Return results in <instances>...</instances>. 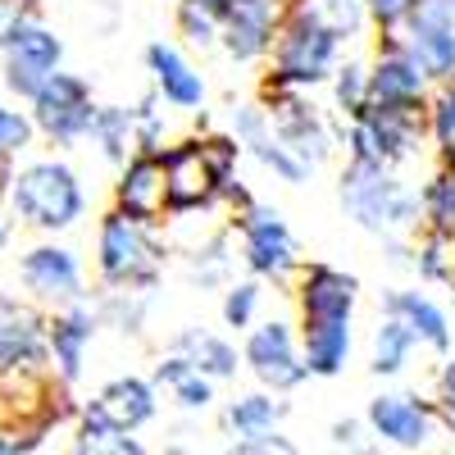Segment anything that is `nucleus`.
<instances>
[{"label":"nucleus","mask_w":455,"mask_h":455,"mask_svg":"<svg viewBox=\"0 0 455 455\" xmlns=\"http://www.w3.org/2000/svg\"><path fill=\"white\" fill-rule=\"evenodd\" d=\"M433 405L446 414V419H455V360H446L442 373H437V396H433Z\"/></svg>","instance_id":"nucleus-47"},{"label":"nucleus","mask_w":455,"mask_h":455,"mask_svg":"<svg viewBox=\"0 0 455 455\" xmlns=\"http://www.w3.org/2000/svg\"><path fill=\"white\" fill-rule=\"evenodd\" d=\"M187 259H192V278L201 287H214V283L228 278V269H233V242H228V233H210Z\"/></svg>","instance_id":"nucleus-36"},{"label":"nucleus","mask_w":455,"mask_h":455,"mask_svg":"<svg viewBox=\"0 0 455 455\" xmlns=\"http://www.w3.org/2000/svg\"><path fill=\"white\" fill-rule=\"evenodd\" d=\"M114 210L141 223H164L169 214V178H164V150H132L124 173L114 182Z\"/></svg>","instance_id":"nucleus-15"},{"label":"nucleus","mask_w":455,"mask_h":455,"mask_svg":"<svg viewBox=\"0 0 455 455\" xmlns=\"http://www.w3.org/2000/svg\"><path fill=\"white\" fill-rule=\"evenodd\" d=\"M223 455H296V446L278 433H264V437H237Z\"/></svg>","instance_id":"nucleus-44"},{"label":"nucleus","mask_w":455,"mask_h":455,"mask_svg":"<svg viewBox=\"0 0 455 455\" xmlns=\"http://www.w3.org/2000/svg\"><path fill=\"white\" fill-rule=\"evenodd\" d=\"M192 369H196L192 360H187L182 351H173V355H164V360L156 364V378H150V383H156V387H173V383H182Z\"/></svg>","instance_id":"nucleus-46"},{"label":"nucleus","mask_w":455,"mask_h":455,"mask_svg":"<svg viewBox=\"0 0 455 455\" xmlns=\"http://www.w3.org/2000/svg\"><path fill=\"white\" fill-rule=\"evenodd\" d=\"M401 42L433 83L455 78V10L446 0H419L401 23Z\"/></svg>","instance_id":"nucleus-14"},{"label":"nucleus","mask_w":455,"mask_h":455,"mask_svg":"<svg viewBox=\"0 0 455 455\" xmlns=\"http://www.w3.org/2000/svg\"><path fill=\"white\" fill-rule=\"evenodd\" d=\"M328 83H332V100H337V109H341V119H355V114H364V105H369V64H360V60L337 64Z\"/></svg>","instance_id":"nucleus-33"},{"label":"nucleus","mask_w":455,"mask_h":455,"mask_svg":"<svg viewBox=\"0 0 455 455\" xmlns=\"http://www.w3.org/2000/svg\"><path fill=\"white\" fill-rule=\"evenodd\" d=\"M259 300H264V287H259V278H251V283H233L223 291V323L228 328H251L255 323V315H259Z\"/></svg>","instance_id":"nucleus-37"},{"label":"nucleus","mask_w":455,"mask_h":455,"mask_svg":"<svg viewBox=\"0 0 455 455\" xmlns=\"http://www.w3.org/2000/svg\"><path fill=\"white\" fill-rule=\"evenodd\" d=\"M10 182H14V164H10V150H0V205L10 201ZM10 242V223L0 219V246Z\"/></svg>","instance_id":"nucleus-48"},{"label":"nucleus","mask_w":455,"mask_h":455,"mask_svg":"<svg viewBox=\"0 0 455 455\" xmlns=\"http://www.w3.org/2000/svg\"><path fill=\"white\" fill-rule=\"evenodd\" d=\"M414 332L401 323V319H392V315H383V323L373 328V373L378 378H396L405 364H410V355H414Z\"/></svg>","instance_id":"nucleus-30"},{"label":"nucleus","mask_w":455,"mask_h":455,"mask_svg":"<svg viewBox=\"0 0 455 455\" xmlns=\"http://www.w3.org/2000/svg\"><path fill=\"white\" fill-rule=\"evenodd\" d=\"M383 315L401 319L414 332L419 347H428L437 355L451 351V319H446V310L437 306L433 296H424V291H387L383 296Z\"/></svg>","instance_id":"nucleus-23"},{"label":"nucleus","mask_w":455,"mask_h":455,"mask_svg":"<svg viewBox=\"0 0 455 455\" xmlns=\"http://www.w3.org/2000/svg\"><path fill=\"white\" fill-rule=\"evenodd\" d=\"M0 51H5V87L23 100H32L42 83L64 64V42L36 19H19L0 42Z\"/></svg>","instance_id":"nucleus-10"},{"label":"nucleus","mask_w":455,"mask_h":455,"mask_svg":"<svg viewBox=\"0 0 455 455\" xmlns=\"http://www.w3.org/2000/svg\"><path fill=\"white\" fill-rule=\"evenodd\" d=\"M414 269L424 283H455V233L424 228L414 242Z\"/></svg>","instance_id":"nucleus-31"},{"label":"nucleus","mask_w":455,"mask_h":455,"mask_svg":"<svg viewBox=\"0 0 455 455\" xmlns=\"http://www.w3.org/2000/svg\"><path fill=\"white\" fill-rule=\"evenodd\" d=\"M178 28H182V36L192 46H219V36H223V19L219 14H210V10H196V5H187V0H178Z\"/></svg>","instance_id":"nucleus-38"},{"label":"nucleus","mask_w":455,"mask_h":455,"mask_svg":"<svg viewBox=\"0 0 455 455\" xmlns=\"http://www.w3.org/2000/svg\"><path fill=\"white\" fill-rule=\"evenodd\" d=\"M337 51H341V42H337L328 28H319V23H310V19L283 10L278 42H274V51H269V55H274V68H269V78H264V83L310 92V87H319V83L332 78Z\"/></svg>","instance_id":"nucleus-5"},{"label":"nucleus","mask_w":455,"mask_h":455,"mask_svg":"<svg viewBox=\"0 0 455 455\" xmlns=\"http://www.w3.org/2000/svg\"><path fill=\"white\" fill-rule=\"evenodd\" d=\"M164 132H169V119L156 109V96H146L132 109V141H137V150H164Z\"/></svg>","instance_id":"nucleus-39"},{"label":"nucleus","mask_w":455,"mask_h":455,"mask_svg":"<svg viewBox=\"0 0 455 455\" xmlns=\"http://www.w3.org/2000/svg\"><path fill=\"white\" fill-rule=\"evenodd\" d=\"M96 323L100 315L87 310L83 300L55 310L46 319V347H51V369L64 387H73L83 378V364H87V351H92V337H96Z\"/></svg>","instance_id":"nucleus-20"},{"label":"nucleus","mask_w":455,"mask_h":455,"mask_svg":"<svg viewBox=\"0 0 455 455\" xmlns=\"http://www.w3.org/2000/svg\"><path fill=\"white\" fill-rule=\"evenodd\" d=\"M278 28H283V0H233L223 14L219 46L237 64H251L274 51Z\"/></svg>","instance_id":"nucleus-18"},{"label":"nucleus","mask_w":455,"mask_h":455,"mask_svg":"<svg viewBox=\"0 0 455 455\" xmlns=\"http://www.w3.org/2000/svg\"><path fill=\"white\" fill-rule=\"evenodd\" d=\"M92 119H96V100L87 78H78V73L55 68L42 83V92L32 96V124L60 146H78L92 132Z\"/></svg>","instance_id":"nucleus-8"},{"label":"nucleus","mask_w":455,"mask_h":455,"mask_svg":"<svg viewBox=\"0 0 455 455\" xmlns=\"http://www.w3.org/2000/svg\"><path fill=\"white\" fill-rule=\"evenodd\" d=\"M164 455H192V451H182V446H169V451H164Z\"/></svg>","instance_id":"nucleus-50"},{"label":"nucleus","mask_w":455,"mask_h":455,"mask_svg":"<svg viewBox=\"0 0 455 455\" xmlns=\"http://www.w3.org/2000/svg\"><path fill=\"white\" fill-rule=\"evenodd\" d=\"M283 10L310 19V23H319V28H328L341 46L355 42V36H364V28H369L364 0H283Z\"/></svg>","instance_id":"nucleus-24"},{"label":"nucleus","mask_w":455,"mask_h":455,"mask_svg":"<svg viewBox=\"0 0 455 455\" xmlns=\"http://www.w3.org/2000/svg\"><path fill=\"white\" fill-rule=\"evenodd\" d=\"M10 205L28 228H36V233H64V228H73L83 219L87 192H83L78 173L64 160H36V164L14 173Z\"/></svg>","instance_id":"nucleus-4"},{"label":"nucleus","mask_w":455,"mask_h":455,"mask_svg":"<svg viewBox=\"0 0 455 455\" xmlns=\"http://www.w3.org/2000/svg\"><path fill=\"white\" fill-rule=\"evenodd\" d=\"M146 68H150V78H156V96H164L173 109H201L205 105V78L178 46L150 42L146 46Z\"/></svg>","instance_id":"nucleus-22"},{"label":"nucleus","mask_w":455,"mask_h":455,"mask_svg":"<svg viewBox=\"0 0 455 455\" xmlns=\"http://www.w3.org/2000/svg\"><path fill=\"white\" fill-rule=\"evenodd\" d=\"M428 137L437 146L442 164H455V78H446L437 96L428 100Z\"/></svg>","instance_id":"nucleus-34"},{"label":"nucleus","mask_w":455,"mask_h":455,"mask_svg":"<svg viewBox=\"0 0 455 455\" xmlns=\"http://www.w3.org/2000/svg\"><path fill=\"white\" fill-rule=\"evenodd\" d=\"M414 5H419V0H364L369 23H373L378 32H401V23L410 19Z\"/></svg>","instance_id":"nucleus-42"},{"label":"nucleus","mask_w":455,"mask_h":455,"mask_svg":"<svg viewBox=\"0 0 455 455\" xmlns=\"http://www.w3.org/2000/svg\"><path fill=\"white\" fill-rule=\"evenodd\" d=\"M437 419H442V410L414 392H383L364 410V424L373 428V437L383 446H396V451L428 446L437 437Z\"/></svg>","instance_id":"nucleus-12"},{"label":"nucleus","mask_w":455,"mask_h":455,"mask_svg":"<svg viewBox=\"0 0 455 455\" xmlns=\"http://www.w3.org/2000/svg\"><path fill=\"white\" fill-rule=\"evenodd\" d=\"M341 210L373 237H410L424 223L419 192L392 164H360L351 160L341 173Z\"/></svg>","instance_id":"nucleus-2"},{"label":"nucleus","mask_w":455,"mask_h":455,"mask_svg":"<svg viewBox=\"0 0 455 455\" xmlns=\"http://www.w3.org/2000/svg\"><path fill=\"white\" fill-rule=\"evenodd\" d=\"M187 5H196V10H210V14H228V5H233V0H187Z\"/></svg>","instance_id":"nucleus-49"},{"label":"nucleus","mask_w":455,"mask_h":455,"mask_svg":"<svg viewBox=\"0 0 455 455\" xmlns=\"http://www.w3.org/2000/svg\"><path fill=\"white\" fill-rule=\"evenodd\" d=\"M451 291H455V283H451Z\"/></svg>","instance_id":"nucleus-51"},{"label":"nucleus","mask_w":455,"mask_h":455,"mask_svg":"<svg viewBox=\"0 0 455 455\" xmlns=\"http://www.w3.org/2000/svg\"><path fill=\"white\" fill-rule=\"evenodd\" d=\"M146 315H150V300L146 291H124V287H109L105 300H100V319L119 332H141L146 328Z\"/></svg>","instance_id":"nucleus-35"},{"label":"nucleus","mask_w":455,"mask_h":455,"mask_svg":"<svg viewBox=\"0 0 455 455\" xmlns=\"http://www.w3.org/2000/svg\"><path fill=\"white\" fill-rule=\"evenodd\" d=\"M169 392H173V401H178L182 410H210V401H214V378H205L201 369H192V373H187L182 383H173Z\"/></svg>","instance_id":"nucleus-41"},{"label":"nucleus","mask_w":455,"mask_h":455,"mask_svg":"<svg viewBox=\"0 0 455 455\" xmlns=\"http://www.w3.org/2000/svg\"><path fill=\"white\" fill-rule=\"evenodd\" d=\"M283 414H287V405L278 401V392H246L223 410V424L237 437H264V433H278Z\"/></svg>","instance_id":"nucleus-26"},{"label":"nucleus","mask_w":455,"mask_h":455,"mask_svg":"<svg viewBox=\"0 0 455 455\" xmlns=\"http://www.w3.org/2000/svg\"><path fill=\"white\" fill-rule=\"evenodd\" d=\"M364 428H369V424H364ZM364 428H360L355 419H341V424H332V442H337L341 451H351V455H373L383 442H378L373 433L364 437Z\"/></svg>","instance_id":"nucleus-43"},{"label":"nucleus","mask_w":455,"mask_h":455,"mask_svg":"<svg viewBox=\"0 0 455 455\" xmlns=\"http://www.w3.org/2000/svg\"><path fill=\"white\" fill-rule=\"evenodd\" d=\"M242 141L233 132H205L164 150L169 178V214H196L223 201V187L237 178Z\"/></svg>","instance_id":"nucleus-1"},{"label":"nucleus","mask_w":455,"mask_h":455,"mask_svg":"<svg viewBox=\"0 0 455 455\" xmlns=\"http://www.w3.org/2000/svg\"><path fill=\"white\" fill-rule=\"evenodd\" d=\"M259 105L264 114H269V124L274 132L296 150L300 160H306L310 169H319L328 156H332V146H337V132L328 128L323 119V109L306 96V92H296V87H274V83H264L259 87Z\"/></svg>","instance_id":"nucleus-7"},{"label":"nucleus","mask_w":455,"mask_h":455,"mask_svg":"<svg viewBox=\"0 0 455 455\" xmlns=\"http://www.w3.org/2000/svg\"><path fill=\"white\" fill-rule=\"evenodd\" d=\"M68 455H146V446H141L132 433L109 428L105 419H96V414L78 410V433H73Z\"/></svg>","instance_id":"nucleus-28"},{"label":"nucleus","mask_w":455,"mask_h":455,"mask_svg":"<svg viewBox=\"0 0 455 455\" xmlns=\"http://www.w3.org/2000/svg\"><path fill=\"white\" fill-rule=\"evenodd\" d=\"M428 73L419 68L401 42V32H383L378 60L369 64V105H424L428 100Z\"/></svg>","instance_id":"nucleus-16"},{"label":"nucleus","mask_w":455,"mask_h":455,"mask_svg":"<svg viewBox=\"0 0 455 455\" xmlns=\"http://www.w3.org/2000/svg\"><path fill=\"white\" fill-rule=\"evenodd\" d=\"M87 137L100 146V156L109 164H124L137 150V141H132V109H124V105H96V119H92Z\"/></svg>","instance_id":"nucleus-29"},{"label":"nucleus","mask_w":455,"mask_h":455,"mask_svg":"<svg viewBox=\"0 0 455 455\" xmlns=\"http://www.w3.org/2000/svg\"><path fill=\"white\" fill-rule=\"evenodd\" d=\"M173 351H182L205 378H214V383H223V378H237V369H242L237 347H233L228 337H219V332L187 328V332H178V347H173Z\"/></svg>","instance_id":"nucleus-25"},{"label":"nucleus","mask_w":455,"mask_h":455,"mask_svg":"<svg viewBox=\"0 0 455 455\" xmlns=\"http://www.w3.org/2000/svg\"><path fill=\"white\" fill-rule=\"evenodd\" d=\"M242 364L259 378L264 392H291L310 378L306 355H300V337L291 332L287 319H269L246 332V347H242Z\"/></svg>","instance_id":"nucleus-9"},{"label":"nucleus","mask_w":455,"mask_h":455,"mask_svg":"<svg viewBox=\"0 0 455 455\" xmlns=\"http://www.w3.org/2000/svg\"><path fill=\"white\" fill-rule=\"evenodd\" d=\"M19 278H23L32 300H51V306H73V300H83V264L68 246L42 242V246L23 251Z\"/></svg>","instance_id":"nucleus-17"},{"label":"nucleus","mask_w":455,"mask_h":455,"mask_svg":"<svg viewBox=\"0 0 455 455\" xmlns=\"http://www.w3.org/2000/svg\"><path fill=\"white\" fill-rule=\"evenodd\" d=\"M424 228H442V233H455V164H442L428 182H424Z\"/></svg>","instance_id":"nucleus-32"},{"label":"nucleus","mask_w":455,"mask_h":455,"mask_svg":"<svg viewBox=\"0 0 455 455\" xmlns=\"http://www.w3.org/2000/svg\"><path fill=\"white\" fill-rule=\"evenodd\" d=\"M87 414H96V419H105L109 428H124V433H137V428H146L150 419H156V410H160V401H156V383H146V378H114V383H105L96 396H92V405H83Z\"/></svg>","instance_id":"nucleus-21"},{"label":"nucleus","mask_w":455,"mask_h":455,"mask_svg":"<svg viewBox=\"0 0 455 455\" xmlns=\"http://www.w3.org/2000/svg\"><path fill=\"white\" fill-rule=\"evenodd\" d=\"M32 119L23 109H14V105H5L0 100V150H10V156H19V150L32 141Z\"/></svg>","instance_id":"nucleus-40"},{"label":"nucleus","mask_w":455,"mask_h":455,"mask_svg":"<svg viewBox=\"0 0 455 455\" xmlns=\"http://www.w3.org/2000/svg\"><path fill=\"white\" fill-rule=\"evenodd\" d=\"M360 283L351 274L332 269V264H300L296 278V306L300 328H347L355 315Z\"/></svg>","instance_id":"nucleus-13"},{"label":"nucleus","mask_w":455,"mask_h":455,"mask_svg":"<svg viewBox=\"0 0 455 455\" xmlns=\"http://www.w3.org/2000/svg\"><path fill=\"white\" fill-rule=\"evenodd\" d=\"M233 137L242 141V150H251V156L269 169L274 178H283V182H291V187H300V182H310V164L296 156V150L274 132V124H269V114H264V105H237L233 109Z\"/></svg>","instance_id":"nucleus-19"},{"label":"nucleus","mask_w":455,"mask_h":455,"mask_svg":"<svg viewBox=\"0 0 455 455\" xmlns=\"http://www.w3.org/2000/svg\"><path fill=\"white\" fill-rule=\"evenodd\" d=\"M300 355L310 378H337L351 360V323L347 328H300Z\"/></svg>","instance_id":"nucleus-27"},{"label":"nucleus","mask_w":455,"mask_h":455,"mask_svg":"<svg viewBox=\"0 0 455 455\" xmlns=\"http://www.w3.org/2000/svg\"><path fill=\"white\" fill-rule=\"evenodd\" d=\"M233 233L242 237V259L255 278L287 283L291 274H300V246L291 237L283 210L255 201L251 210L233 214Z\"/></svg>","instance_id":"nucleus-6"},{"label":"nucleus","mask_w":455,"mask_h":455,"mask_svg":"<svg viewBox=\"0 0 455 455\" xmlns=\"http://www.w3.org/2000/svg\"><path fill=\"white\" fill-rule=\"evenodd\" d=\"M42 442H46V433H36V428H10V424H0V455H32Z\"/></svg>","instance_id":"nucleus-45"},{"label":"nucleus","mask_w":455,"mask_h":455,"mask_svg":"<svg viewBox=\"0 0 455 455\" xmlns=\"http://www.w3.org/2000/svg\"><path fill=\"white\" fill-rule=\"evenodd\" d=\"M96 269L105 287L150 291L164 274V242L156 237V223L128 219L124 210H109L96 233Z\"/></svg>","instance_id":"nucleus-3"},{"label":"nucleus","mask_w":455,"mask_h":455,"mask_svg":"<svg viewBox=\"0 0 455 455\" xmlns=\"http://www.w3.org/2000/svg\"><path fill=\"white\" fill-rule=\"evenodd\" d=\"M51 364L46 315L32 300L0 291V378H28Z\"/></svg>","instance_id":"nucleus-11"}]
</instances>
